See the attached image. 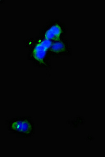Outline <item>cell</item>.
<instances>
[{"instance_id":"cell-3","label":"cell","mask_w":105,"mask_h":157,"mask_svg":"<svg viewBox=\"0 0 105 157\" xmlns=\"http://www.w3.org/2000/svg\"><path fill=\"white\" fill-rule=\"evenodd\" d=\"M68 28L65 23L58 19H50L42 26L38 36L41 38L54 42L66 38Z\"/></svg>"},{"instance_id":"cell-4","label":"cell","mask_w":105,"mask_h":157,"mask_svg":"<svg viewBox=\"0 0 105 157\" xmlns=\"http://www.w3.org/2000/svg\"><path fill=\"white\" fill-rule=\"evenodd\" d=\"M73 48L67 38L52 42L50 49L51 58H61L72 56Z\"/></svg>"},{"instance_id":"cell-2","label":"cell","mask_w":105,"mask_h":157,"mask_svg":"<svg viewBox=\"0 0 105 157\" xmlns=\"http://www.w3.org/2000/svg\"><path fill=\"white\" fill-rule=\"evenodd\" d=\"M9 132L18 138H29L34 136L35 123L30 116H17L5 121Z\"/></svg>"},{"instance_id":"cell-1","label":"cell","mask_w":105,"mask_h":157,"mask_svg":"<svg viewBox=\"0 0 105 157\" xmlns=\"http://www.w3.org/2000/svg\"><path fill=\"white\" fill-rule=\"evenodd\" d=\"M52 42L37 36L24 41V46L28 49L27 60L37 68H52L50 47Z\"/></svg>"}]
</instances>
